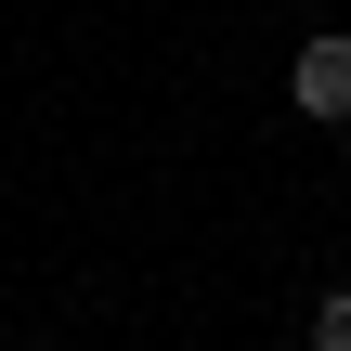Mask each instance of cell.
Wrapping results in <instances>:
<instances>
[{"instance_id":"obj_1","label":"cell","mask_w":351,"mask_h":351,"mask_svg":"<svg viewBox=\"0 0 351 351\" xmlns=\"http://www.w3.org/2000/svg\"><path fill=\"white\" fill-rule=\"evenodd\" d=\"M287 104H300V117H326V130L351 117V26L300 39V65H287Z\"/></svg>"},{"instance_id":"obj_2","label":"cell","mask_w":351,"mask_h":351,"mask_svg":"<svg viewBox=\"0 0 351 351\" xmlns=\"http://www.w3.org/2000/svg\"><path fill=\"white\" fill-rule=\"evenodd\" d=\"M300 339H313V351H351V287H326V300H313V326H300Z\"/></svg>"}]
</instances>
